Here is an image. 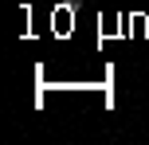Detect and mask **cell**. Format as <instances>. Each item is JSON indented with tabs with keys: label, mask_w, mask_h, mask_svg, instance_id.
Here are the masks:
<instances>
[]
</instances>
